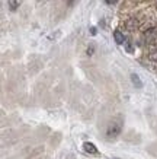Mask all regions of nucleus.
<instances>
[{
    "label": "nucleus",
    "mask_w": 157,
    "mask_h": 159,
    "mask_svg": "<svg viewBox=\"0 0 157 159\" xmlns=\"http://www.w3.org/2000/svg\"><path fill=\"white\" fill-rule=\"evenodd\" d=\"M114 38H115V41H116L118 44H124V43H125V37H124V34H122L121 31H118V29H116V31L114 32Z\"/></svg>",
    "instance_id": "f03ea898"
},
{
    "label": "nucleus",
    "mask_w": 157,
    "mask_h": 159,
    "mask_svg": "<svg viewBox=\"0 0 157 159\" xmlns=\"http://www.w3.org/2000/svg\"><path fill=\"white\" fill-rule=\"evenodd\" d=\"M10 7H12V10L16 9V0H10Z\"/></svg>",
    "instance_id": "39448f33"
},
{
    "label": "nucleus",
    "mask_w": 157,
    "mask_h": 159,
    "mask_svg": "<svg viewBox=\"0 0 157 159\" xmlns=\"http://www.w3.org/2000/svg\"><path fill=\"white\" fill-rule=\"evenodd\" d=\"M131 79H133V82H134V83L137 82V86H141V82H140V79H138L137 75H133V76H131Z\"/></svg>",
    "instance_id": "20e7f679"
},
{
    "label": "nucleus",
    "mask_w": 157,
    "mask_h": 159,
    "mask_svg": "<svg viewBox=\"0 0 157 159\" xmlns=\"http://www.w3.org/2000/svg\"><path fill=\"white\" fill-rule=\"evenodd\" d=\"M108 5H115V3H118V0H105Z\"/></svg>",
    "instance_id": "423d86ee"
},
{
    "label": "nucleus",
    "mask_w": 157,
    "mask_h": 159,
    "mask_svg": "<svg viewBox=\"0 0 157 159\" xmlns=\"http://www.w3.org/2000/svg\"><path fill=\"white\" fill-rule=\"evenodd\" d=\"M83 146H85V150L89 152V153H96V152H98V149L93 146V143H89V142H87V143H85Z\"/></svg>",
    "instance_id": "7ed1b4c3"
},
{
    "label": "nucleus",
    "mask_w": 157,
    "mask_h": 159,
    "mask_svg": "<svg viewBox=\"0 0 157 159\" xmlns=\"http://www.w3.org/2000/svg\"><path fill=\"white\" fill-rule=\"evenodd\" d=\"M144 41H146V44H157V29L156 28L148 29L147 32L144 34Z\"/></svg>",
    "instance_id": "f257e3e1"
}]
</instances>
